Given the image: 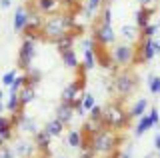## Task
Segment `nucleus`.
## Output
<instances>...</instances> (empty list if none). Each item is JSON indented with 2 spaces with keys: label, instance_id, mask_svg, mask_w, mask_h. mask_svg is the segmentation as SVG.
<instances>
[{
  "label": "nucleus",
  "instance_id": "f257e3e1",
  "mask_svg": "<svg viewBox=\"0 0 160 158\" xmlns=\"http://www.w3.org/2000/svg\"><path fill=\"white\" fill-rule=\"evenodd\" d=\"M84 26L76 22V16L74 12H56V14H50V16H44V22H42V40H48V42H56L58 38L66 36V34H82Z\"/></svg>",
  "mask_w": 160,
  "mask_h": 158
},
{
  "label": "nucleus",
  "instance_id": "f03ea898",
  "mask_svg": "<svg viewBox=\"0 0 160 158\" xmlns=\"http://www.w3.org/2000/svg\"><path fill=\"white\" fill-rule=\"evenodd\" d=\"M122 134H118V130L108 126H102L98 130V134L92 138V150L96 152V156L102 158H112L116 152L120 150V144H122Z\"/></svg>",
  "mask_w": 160,
  "mask_h": 158
},
{
  "label": "nucleus",
  "instance_id": "7ed1b4c3",
  "mask_svg": "<svg viewBox=\"0 0 160 158\" xmlns=\"http://www.w3.org/2000/svg\"><path fill=\"white\" fill-rule=\"evenodd\" d=\"M112 88L116 92L120 100H126L128 96H132L140 86V78L132 68H118L112 72Z\"/></svg>",
  "mask_w": 160,
  "mask_h": 158
},
{
  "label": "nucleus",
  "instance_id": "20e7f679",
  "mask_svg": "<svg viewBox=\"0 0 160 158\" xmlns=\"http://www.w3.org/2000/svg\"><path fill=\"white\" fill-rule=\"evenodd\" d=\"M102 122L104 126L108 128H114V130H122V128H126L130 124V116L126 112V108H124V100H120V98H114V100H110L106 106L102 108Z\"/></svg>",
  "mask_w": 160,
  "mask_h": 158
},
{
  "label": "nucleus",
  "instance_id": "39448f33",
  "mask_svg": "<svg viewBox=\"0 0 160 158\" xmlns=\"http://www.w3.org/2000/svg\"><path fill=\"white\" fill-rule=\"evenodd\" d=\"M112 56V62L116 64L118 68H130V64H134V56H136V48L130 42H122L116 44L110 52Z\"/></svg>",
  "mask_w": 160,
  "mask_h": 158
},
{
  "label": "nucleus",
  "instance_id": "423d86ee",
  "mask_svg": "<svg viewBox=\"0 0 160 158\" xmlns=\"http://www.w3.org/2000/svg\"><path fill=\"white\" fill-rule=\"evenodd\" d=\"M92 40L100 48L108 46V44H114V42H116V34H114L112 24L96 20V22H94V28H92Z\"/></svg>",
  "mask_w": 160,
  "mask_h": 158
},
{
  "label": "nucleus",
  "instance_id": "0eeeda50",
  "mask_svg": "<svg viewBox=\"0 0 160 158\" xmlns=\"http://www.w3.org/2000/svg\"><path fill=\"white\" fill-rule=\"evenodd\" d=\"M34 56H36V42L30 40V38H24L22 46H20V52H18V68L20 70L28 72Z\"/></svg>",
  "mask_w": 160,
  "mask_h": 158
},
{
  "label": "nucleus",
  "instance_id": "6e6552de",
  "mask_svg": "<svg viewBox=\"0 0 160 158\" xmlns=\"http://www.w3.org/2000/svg\"><path fill=\"white\" fill-rule=\"evenodd\" d=\"M14 128H16V116H0V146L8 144L14 136Z\"/></svg>",
  "mask_w": 160,
  "mask_h": 158
},
{
  "label": "nucleus",
  "instance_id": "1a4fd4ad",
  "mask_svg": "<svg viewBox=\"0 0 160 158\" xmlns=\"http://www.w3.org/2000/svg\"><path fill=\"white\" fill-rule=\"evenodd\" d=\"M34 6H36V10L42 16H50V14H56V12L64 10L62 0H34Z\"/></svg>",
  "mask_w": 160,
  "mask_h": 158
},
{
  "label": "nucleus",
  "instance_id": "9d476101",
  "mask_svg": "<svg viewBox=\"0 0 160 158\" xmlns=\"http://www.w3.org/2000/svg\"><path fill=\"white\" fill-rule=\"evenodd\" d=\"M14 116H16V126H18L22 132H26V134H32V136H34V134L40 130L38 124H36V120H34V118H30V116H26L24 112L14 114Z\"/></svg>",
  "mask_w": 160,
  "mask_h": 158
},
{
  "label": "nucleus",
  "instance_id": "9b49d317",
  "mask_svg": "<svg viewBox=\"0 0 160 158\" xmlns=\"http://www.w3.org/2000/svg\"><path fill=\"white\" fill-rule=\"evenodd\" d=\"M28 18H30V12L24 6H18L16 12H14V20H12L14 32H20V34H22L24 28H26V24H28Z\"/></svg>",
  "mask_w": 160,
  "mask_h": 158
},
{
  "label": "nucleus",
  "instance_id": "f8f14e48",
  "mask_svg": "<svg viewBox=\"0 0 160 158\" xmlns=\"http://www.w3.org/2000/svg\"><path fill=\"white\" fill-rule=\"evenodd\" d=\"M50 140H52V136L48 134L46 130H38L36 134H34V144L36 148L40 150V154H50Z\"/></svg>",
  "mask_w": 160,
  "mask_h": 158
},
{
  "label": "nucleus",
  "instance_id": "ddd939ff",
  "mask_svg": "<svg viewBox=\"0 0 160 158\" xmlns=\"http://www.w3.org/2000/svg\"><path fill=\"white\" fill-rule=\"evenodd\" d=\"M72 116H74L72 104H68V102H60V104L56 106V120H60L64 126H68V124H70Z\"/></svg>",
  "mask_w": 160,
  "mask_h": 158
},
{
  "label": "nucleus",
  "instance_id": "4468645a",
  "mask_svg": "<svg viewBox=\"0 0 160 158\" xmlns=\"http://www.w3.org/2000/svg\"><path fill=\"white\" fill-rule=\"evenodd\" d=\"M120 38L126 42H138L140 40V28L136 24H124L122 28H120Z\"/></svg>",
  "mask_w": 160,
  "mask_h": 158
},
{
  "label": "nucleus",
  "instance_id": "2eb2a0df",
  "mask_svg": "<svg viewBox=\"0 0 160 158\" xmlns=\"http://www.w3.org/2000/svg\"><path fill=\"white\" fill-rule=\"evenodd\" d=\"M38 148L34 142H24V140H18L16 144H14V152H16V156L20 158H32V154L36 152Z\"/></svg>",
  "mask_w": 160,
  "mask_h": 158
},
{
  "label": "nucleus",
  "instance_id": "dca6fc26",
  "mask_svg": "<svg viewBox=\"0 0 160 158\" xmlns=\"http://www.w3.org/2000/svg\"><path fill=\"white\" fill-rule=\"evenodd\" d=\"M58 54H60V58H62L64 66H68V68H78V56H76L74 46H72V48H58Z\"/></svg>",
  "mask_w": 160,
  "mask_h": 158
},
{
  "label": "nucleus",
  "instance_id": "f3484780",
  "mask_svg": "<svg viewBox=\"0 0 160 158\" xmlns=\"http://www.w3.org/2000/svg\"><path fill=\"white\" fill-rule=\"evenodd\" d=\"M148 108H150V102L146 100V98H138V100L132 104V108H130V112H128L130 120H134V118H140V116H144V114L148 112Z\"/></svg>",
  "mask_w": 160,
  "mask_h": 158
},
{
  "label": "nucleus",
  "instance_id": "a211bd4d",
  "mask_svg": "<svg viewBox=\"0 0 160 158\" xmlns=\"http://www.w3.org/2000/svg\"><path fill=\"white\" fill-rule=\"evenodd\" d=\"M102 4H104V0H86V2H84V6H82L84 18L92 20L94 16H98V12H100V8H102Z\"/></svg>",
  "mask_w": 160,
  "mask_h": 158
},
{
  "label": "nucleus",
  "instance_id": "6ab92c4d",
  "mask_svg": "<svg viewBox=\"0 0 160 158\" xmlns=\"http://www.w3.org/2000/svg\"><path fill=\"white\" fill-rule=\"evenodd\" d=\"M152 12H154V6H140L136 10V26L140 30L150 24V14Z\"/></svg>",
  "mask_w": 160,
  "mask_h": 158
},
{
  "label": "nucleus",
  "instance_id": "aec40b11",
  "mask_svg": "<svg viewBox=\"0 0 160 158\" xmlns=\"http://www.w3.org/2000/svg\"><path fill=\"white\" fill-rule=\"evenodd\" d=\"M150 128H152V122H150V116H148V112H146L144 116L138 118V124H136V128H134V136L140 138L146 130H150Z\"/></svg>",
  "mask_w": 160,
  "mask_h": 158
},
{
  "label": "nucleus",
  "instance_id": "412c9836",
  "mask_svg": "<svg viewBox=\"0 0 160 158\" xmlns=\"http://www.w3.org/2000/svg\"><path fill=\"white\" fill-rule=\"evenodd\" d=\"M44 130H46L48 134L54 138V136H60V134L64 132V124H62L60 120H56V118H52L50 122H46V126H44Z\"/></svg>",
  "mask_w": 160,
  "mask_h": 158
},
{
  "label": "nucleus",
  "instance_id": "4be33fe9",
  "mask_svg": "<svg viewBox=\"0 0 160 158\" xmlns=\"http://www.w3.org/2000/svg\"><path fill=\"white\" fill-rule=\"evenodd\" d=\"M82 66L86 70H92L96 66V52L94 48H84V60H82Z\"/></svg>",
  "mask_w": 160,
  "mask_h": 158
},
{
  "label": "nucleus",
  "instance_id": "5701e85b",
  "mask_svg": "<svg viewBox=\"0 0 160 158\" xmlns=\"http://www.w3.org/2000/svg\"><path fill=\"white\" fill-rule=\"evenodd\" d=\"M26 82H28V74H26V72H24V74H18V76L14 78V82L8 86V88H10V94H18Z\"/></svg>",
  "mask_w": 160,
  "mask_h": 158
},
{
  "label": "nucleus",
  "instance_id": "b1692460",
  "mask_svg": "<svg viewBox=\"0 0 160 158\" xmlns=\"http://www.w3.org/2000/svg\"><path fill=\"white\" fill-rule=\"evenodd\" d=\"M66 142H68L70 148H80V146H82V132H80V130H70Z\"/></svg>",
  "mask_w": 160,
  "mask_h": 158
},
{
  "label": "nucleus",
  "instance_id": "393cba45",
  "mask_svg": "<svg viewBox=\"0 0 160 158\" xmlns=\"http://www.w3.org/2000/svg\"><path fill=\"white\" fill-rule=\"evenodd\" d=\"M148 88L154 96H160V76L156 74H150L148 76Z\"/></svg>",
  "mask_w": 160,
  "mask_h": 158
},
{
  "label": "nucleus",
  "instance_id": "a878e982",
  "mask_svg": "<svg viewBox=\"0 0 160 158\" xmlns=\"http://www.w3.org/2000/svg\"><path fill=\"white\" fill-rule=\"evenodd\" d=\"M94 104H96V98H94V94H90V92H84V94H82V108L88 112Z\"/></svg>",
  "mask_w": 160,
  "mask_h": 158
},
{
  "label": "nucleus",
  "instance_id": "bb28decb",
  "mask_svg": "<svg viewBox=\"0 0 160 158\" xmlns=\"http://www.w3.org/2000/svg\"><path fill=\"white\" fill-rule=\"evenodd\" d=\"M158 28H160L158 24H148V26H144L142 30H140V38H152Z\"/></svg>",
  "mask_w": 160,
  "mask_h": 158
},
{
  "label": "nucleus",
  "instance_id": "cd10ccee",
  "mask_svg": "<svg viewBox=\"0 0 160 158\" xmlns=\"http://www.w3.org/2000/svg\"><path fill=\"white\" fill-rule=\"evenodd\" d=\"M90 120H96V122H102V106H98V104H94L92 108H90ZM104 124V122H102Z\"/></svg>",
  "mask_w": 160,
  "mask_h": 158
},
{
  "label": "nucleus",
  "instance_id": "c85d7f7f",
  "mask_svg": "<svg viewBox=\"0 0 160 158\" xmlns=\"http://www.w3.org/2000/svg\"><path fill=\"white\" fill-rule=\"evenodd\" d=\"M0 158H16V152H14L12 146L2 144V146H0Z\"/></svg>",
  "mask_w": 160,
  "mask_h": 158
},
{
  "label": "nucleus",
  "instance_id": "c756f323",
  "mask_svg": "<svg viewBox=\"0 0 160 158\" xmlns=\"http://www.w3.org/2000/svg\"><path fill=\"white\" fill-rule=\"evenodd\" d=\"M148 116H150V122H152V126H158L160 124V112L156 106L148 108Z\"/></svg>",
  "mask_w": 160,
  "mask_h": 158
},
{
  "label": "nucleus",
  "instance_id": "7c9ffc66",
  "mask_svg": "<svg viewBox=\"0 0 160 158\" xmlns=\"http://www.w3.org/2000/svg\"><path fill=\"white\" fill-rule=\"evenodd\" d=\"M16 76H18L16 70H8V72L2 76V84H4V86H10V84L14 82V78H16Z\"/></svg>",
  "mask_w": 160,
  "mask_h": 158
},
{
  "label": "nucleus",
  "instance_id": "2f4dec72",
  "mask_svg": "<svg viewBox=\"0 0 160 158\" xmlns=\"http://www.w3.org/2000/svg\"><path fill=\"white\" fill-rule=\"evenodd\" d=\"M80 158H96V152L92 150V146L80 148Z\"/></svg>",
  "mask_w": 160,
  "mask_h": 158
},
{
  "label": "nucleus",
  "instance_id": "473e14b6",
  "mask_svg": "<svg viewBox=\"0 0 160 158\" xmlns=\"http://www.w3.org/2000/svg\"><path fill=\"white\" fill-rule=\"evenodd\" d=\"M154 150H156V152L160 150V132H158L156 136H154Z\"/></svg>",
  "mask_w": 160,
  "mask_h": 158
},
{
  "label": "nucleus",
  "instance_id": "72a5a7b5",
  "mask_svg": "<svg viewBox=\"0 0 160 158\" xmlns=\"http://www.w3.org/2000/svg\"><path fill=\"white\" fill-rule=\"evenodd\" d=\"M140 6H154V0H138Z\"/></svg>",
  "mask_w": 160,
  "mask_h": 158
},
{
  "label": "nucleus",
  "instance_id": "f704fd0d",
  "mask_svg": "<svg viewBox=\"0 0 160 158\" xmlns=\"http://www.w3.org/2000/svg\"><path fill=\"white\" fill-rule=\"evenodd\" d=\"M12 0H0V8H10Z\"/></svg>",
  "mask_w": 160,
  "mask_h": 158
},
{
  "label": "nucleus",
  "instance_id": "c9c22d12",
  "mask_svg": "<svg viewBox=\"0 0 160 158\" xmlns=\"http://www.w3.org/2000/svg\"><path fill=\"white\" fill-rule=\"evenodd\" d=\"M154 54H160V40H154Z\"/></svg>",
  "mask_w": 160,
  "mask_h": 158
},
{
  "label": "nucleus",
  "instance_id": "e433bc0d",
  "mask_svg": "<svg viewBox=\"0 0 160 158\" xmlns=\"http://www.w3.org/2000/svg\"><path fill=\"white\" fill-rule=\"evenodd\" d=\"M144 158H156V150H154V152H148V154L144 156Z\"/></svg>",
  "mask_w": 160,
  "mask_h": 158
},
{
  "label": "nucleus",
  "instance_id": "4c0bfd02",
  "mask_svg": "<svg viewBox=\"0 0 160 158\" xmlns=\"http://www.w3.org/2000/svg\"><path fill=\"white\" fill-rule=\"evenodd\" d=\"M4 110H6V104H4V102H0V116H2Z\"/></svg>",
  "mask_w": 160,
  "mask_h": 158
},
{
  "label": "nucleus",
  "instance_id": "58836bf2",
  "mask_svg": "<svg viewBox=\"0 0 160 158\" xmlns=\"http://www.w3.org/2000/svg\"><path fill=\"white\" fill-rule=\"evenodd\" d=\"M112 2H116V0H104V4H112Z\"/></svg>",
  "mask_w": 160,
  "mask_h": 158
},
{
  "label": "nucleus",
  "instance_id": "ea45409f",
  "mask_svg": "<svg viewBox=\"0 0 160 158\" xmlns=\"http://www.w3.org/2000/svg\"><path fill=\"white\" fill-rule=\"evenodd\" d=\"M2 98H4V92H2V90H0V102H2Z\"/></svg>",
  "mask_w": 160,
  "mask_h": 158
},
{
  "label": "nucleus",
  "instance_id": "a19ab883",
  "mask_svg": "<svg viewBox=\"0 0 160 158\" xmlns=\"http://www.w3.org/2000/svg\"><path fill=\"white\" fill-rule=\"evenodd\" d=\"M156 158H160V150H158V152H156Z\"/></svg>",
  "mask_w": 160,
  "mask_h": 158
},
{
  "label": "nucleus",
  "instance_id": "79ce46f5",
  "mask_svg": "<svg viewBox=\"0 0 160 158\" xmlns=\"http://www.w3.org/2000/svg\"><path fill=\"white\" fill-rule=\"evenodd\" d=\"M60 158H68V156H60Z\"/></svg>",
  "mask_w": 160,
  "mask_h": 158
},
{
  "label": "nucleus",
  "instance_id": "37998d69",
  "mask_svg": "<svg viewBox=\"0 0 160 158\" xmlns=\"http://www.w3.org/2000/svg\"><path fill=\"white\" fill-rule=\"evenodd\" d=\"M158 26H160V24H158Z\"/></svg>",
  "mask_w": 160,
  "mask_h": 158
},
{
  "label": "nucleus",
  "instance_id": "c03bdc74",
  "mask_svg": "<svg viewBox=\"0 0 160 158\" xmlns=\"http://www.w3.org/2000/svg\"><path fill=\"white\" fill-rule=\"evenodd\" d=\"M48 158H50V156H48Z\"/></svg>",
  "mask_w": 160,
  "mask_h": 158
}]
</instances>
